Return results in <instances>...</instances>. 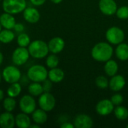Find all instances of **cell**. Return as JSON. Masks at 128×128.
<instances>
[{"instance_id":"obj_1","label":"cell","mask_w":128,"mask_h":128,"mask_svg":"<svg viewBox=\"0 0 128 128\" xmlns=\"http://www.w3.org/2000/svg\"><path fill=\"white\" fill-rule=\"evenodd\" d=\"M113 54L112 46L106 42H100L94 46L92 50V58L100 62H106L111 59Z\"/></svg>"},{"instance_id":"obj_2","label":"cell","mask_w":128,"mask_h":128,"mask_svg":"<svg viewBox=\"0 0 128 128\" xmlns=\"http://www.w3.org/2000/svg\"><path fill=\"white\" fill-rule=\"evenodd\" d=\"M28 50L30 56L35 58H43L46 57L50 51L48 44L40 40H34L30 43Z\"/></svg>"},{"instance_id":"obj_3","label":"cell","mask_w":128,"mask_h":128,"mask_svg":"<svg viewBox=\"0 0 128 128\" xmlns=\"http://www.w3.org/2000/svg\"><path fill=\"white\" fill-rule=\"evenodd\" d=\"M27 76L32 82H40L46 80L48 72L45 67L40 64H34L29 68L27 72Z\"/></svg>"},{"instance_id":"obj_4","label":"cell","mask_w":128,"mask_h":128,"mask_svg":"<svg viewBox=\"0 0 128 128\" xmlns=\"http://www.w3.org/2000/svg\"><path fill=\"white\" fill-rule=\"evenodd\" d=\"M26 8V0H3L2 8L4 12L15 14L23 11Z\"/></svg>"},{"instance_id":"obj_5","label":"cell","mask_w":128,"mask_h":128,"mask_svg":"<svg viewBox=\"0 0 128 128\" xmlns=\"http://www.w3.org/2000/svg\"><path fill=\"white\" fill-rule=\"evenodd\" d=\"M106 38L110 44L118 45L124 40V32L122 28L117 26H112L106 31Z\"/></svg>"},{"instance_id":"obj_6","label":"cell","mask_w":128,"mask_h":128,"mask_svg":"<svg viewBox=\"0 0 128 128\" xmlns=\"http://www.w3.org/2000/svg\"><path fill=\"white\" fill-rule=\"evenodd\" d=\"M2 76L5 82L8 83L12 84L20 81L21 78L20 70L15 66H8L6 67L2 72Z\"/></svg>"},{"instance_id":"obj_7","label":"cell","mask_w":128,"mask_h":128,"mask_svg":"<svg viewBox=\"0 0 128 128\" xmlns=\"http://www.w3.org/2000/svg\"><path fill=\"white\" fill-rule=\"evenodd\" d=\"M38 104L40 109L46 112H50L56 106V99L50 92H44L39 98Z\"/></svg>"},{"instance_id":"obj_8","label":"cell","mask_w":128,"mask_h":128,"mask_svg":"<svg viewBox=\"0 0 128 128\" xmlns=\"http://www.w3.org/2000/svg\"><path fill=\"white\" fill-rule=\"evenodd\" d=\"M29 55V52L26 47L20 46L14 51L12 54V62L17 66L22 65L28 60Z\"/></svg>"},{"instance_id":"obj_9","label":"cell","mask_w":128,"mask_h":128,"mask_svg":"<svg viewBox=\"0 0 128 128\" xmlns=\"http://www.w3.org/2000/svg\"><path fill=\"white\" fill-rule=\"evenodd\" d=\"M20 110L26 114L32 113L36 108V102L33 97L30 95H24L20 100Z\"/></svg>"},{"instance_id":"obj_10","label":"cell","mask_w":128,"mask_h":128,"mask_svg":"<svg viewBox=\"0 0 128 128\" xmlns=\"http://www.w3.org/2000/svg\"><path fill=\"white\" fill-rule=\"evenodd\" d=\"M98 6L100 11L106 16L115 14L118 9L115 0H100Z\"/></svg>"},{"instance_id":"obj_11","label":"cell","mask_w":128,"mask_h":128,"mask_svg":"<svg viewBox=\"0 0 128 128\" xmlns=\"http://www.w3.org/2000/svg\"><path fill=\"white\" fill-rule=\"evenodd\" d=\"M96 112L102 116H108L114 111V104L110 100L104 99L98 103L96 105Z\"/></svg>"},{"instance_id":"obj_12","label":"cell","mask_w":128,"mask_h":128,"mask_svg":"<svg viewBox=\"0 0 128 128\" xmlns=\"http://www.w3.org/2000/svg\"><path fill=\"white\" fill-rule=\"evenodd\" d=\"M74 124L76 128H91L93 126V121L89 116L80 114L75 118Z\"/></svg>"},{"instance_id":"obj_13","label":"cell","mask_w":128,"mask_h":128,"mask_svg":"<svg viewBox=\"0 0 128 128\" xmlns=\"http://www.w3.org/2000/svg\"><path fill=\"white\" fill-rule=\"evenodd\" d=\"M64 45H65L64 41L62 38L56 37L50 40L48 44V47H49V50L51 52H52L53 54H57L63 50Z\"/></svg>"},{"instance_id":"obj_14","label":"cell","mask_w":128,"mask_h":128,"mask_svg":"<svg viewBox=\"0 0 128 128\" xmlns=\"http://www.w3.org/2000/svg\"><path fill=\"white\" fill-rule=\"evenodd\" d=\"M125 84V79L121 75L116 74L115 76H112V79L109 82V87L113 92H119L124 88Z\"/></svg>"},{"instance_id":"obj_15","label":"cell","mask_w":128,"mask_h":128,"mask_svg":"<svg viewBox=\"0 0 128 128\" xmlns=\"http://www.w3.org/2000/svg\"><path fill=\"white\" fill-rule=\"evenodd\" d=\"M23 17L27 22L30 23H35L40 20V13L34 8H26L23 10Z\"/></svg>"},{"instance_id":"obj_16","label":"cell","mask_w":128,"mask_h":128,"mask_svg":"<svg viewBox=\"0 0 128 128\" xmlns=\"http://www.w3.org/2000/svg\"><path fill=\"white\" fill-rule=\"evenodd\" d=\"M15 125V117L10 112L0 115V127L2 128H13Z\"/></svg>"},{"instance_id":"obj_17","label":"cell","mask_w":128,"mask_h":128,"mask_svg":"<svg viewBox=\"0 0 128 128\" xmlns=\"http://www.w3.org/2000/svg\"><path fill=\"white\" fill-rule=\"evenodd\" d=\"M0 23L4 28L12 29L16 24V21L15 18L10 14L4 12L0 16Z\"/></svg>"},{"instance_id":"obj_18","label":"cell","mask_w":128,"mask_h":128,"mask_svg":"<svg viewBox=\"0 0 128 128\" xmlns=\"http://www.w3.org/2000/svg\"><path fill=\"white\" fill-rule=\"evenodd\" d=\"M15 124L19 128H28L31 125V120L28 114L20 113L15 117Z\"/></svg>"},{"instance_id":"obj_19","label":"cell","mask_w":128,"mask_h":128,"mask_svg":"<svg viewBox=\"0 0 128 128\" xmlns=\"http://www.w3.org/2000/svg\"><path fill=\"white\" fill-rule=\"evenodd\" d=\"M48 77L52 82L58 83L63 80L64 77V73L62 69L54 68L48 72Z\"/></svg>"},{"instance_id":"obj_20","label":"cell","mask_w":128,"mask_h":128,"mask_svg":"<svg viewBox=\"0 0 128 128\" xmlns=\"http://www.w3.org/2000/svg\"><path fill=\"white\" fill-rule=\"evenodd\" d=\"M116 55L121 61H126L128 59V45L124 43L118 44L116 50Z\"/></svg>"},{"instance_id":"obj_21","label":"cell","mask_w":128,"mask_h":128,"mask_svg":"<svg viewBox=\"0 0 128 128\" xmlns=\"http://www.w3.org/2000/svg\"><path fill=\"white\" fill-rule=\"evenodd\" d=\"M32 119L35 124H43L47 121V115L46 111L42 109L36 110L32 112Z\"/></svg>"},{"instance_id":"obj_22","label":"cell","mask_w":128,"mask_h":128,"mask_svg":"<svg viewBox=\"0 0 128 128\" xmlns=\"http://www.w3.org/2000/svg\"><path fill=\"white\" fill-rule=\"evenodd\" d=\"M118 70V65L114 60H108L104 65V71L109 76H115Z\"/></svg>"},{"instance_id":"obj_23","label":"cell","mask_w":128,"mask_h":128,"mask_svg":"<svg viewBox=\"0 0 128 128\" xmlns=\"http://www.w3.org/2000/svg\"><path fill=\"white\" fill-rule=\"evenodd\" d=\"M15 38V34L10 29H4L0 32V42L3 44H8L11 42Z\"/></svg>"},{"instance_id":"obj_24","label":"cell","mask_w":128,"mask_h":128,"mask_svg":"<svg viewBox=\"0 0 128 128\" xmlns=\"http://www.w3.org/2000/svg\"><path fill=\"white\" fill-rule=\"evenodd\" d=\"M22 91V86L21 84L17 82L12 83L10 87L7 90V94L9 97L11 98H16L17 97Z\"/></svg>"},{"instance_id":"obj_25","label":"cell","mask_w":128,"mask_h":128,"mask_svg":"<svg viewBox=\"0 0 128 128\" xmlns=\"http://www.w3.org/2000/svg\"><path fill=\"white\" fill-rule=\"evenodd\" d=\"M28 92L33 96H39L44 92L43 86L37 82H33L28 86Z\"/></svg>"},{"instance_id":"obj_26","label":"cell","mask_w":128,"mask_h":128,"mask_svg":"<svg viewBox=\"0 0 128 128\" xmlns=\"http://www.w3.org/2000/svg\"><path fill=\"white\" fill-rule=\"evenodd\" d=\"M114 113L116 117L118 120H126L128 118V110L123 106H117L114 109Z\"/></svg>"},{"instance_id":"obj_27","label":"cell","mask_w":128,"mask_h":128,"mask_svg":"<svg viewBox=\"0 0 128 128\" xmlns=\"http://www.w3.org/2000/svg\"><path fill=\"white\" fill-rule=\"evenodd\" d=\"M16 100L14 99V98L9 97L6 98L4 101H3V106L4 109L7 111V112H12L15 107H16Z\"/></svg>"},{"instance_id":"obj_28","label":"cell","mask_w":128,"mask_h":128,"mask_svg":"<svg viewBox=\"0 0 128 128\" xmlns=\"http://www.w3.org/2000/svg\"><path fill=\"white\" fill-rule=\"evenodd\" d=\"M17 44L20 46L26 47L30 44V38L26 33H20L17 37Z\"/></svg>"},{"instance_id":"obj_29","label":"cell","mask_w":128,"mask_h":128,"mask_svg":"<svg viewBox=\"0 0 128 128\" xmlns=\"http://www.w3.org/2000/svg\"><path fill=\"white\" fill-rule=\"evenodd\" d=\"M59 63V59L58 58V56H56V55H50L47 57L46 60V66L50 68H57L58 64Z\"/></svg>"},{"instance_id":"obj_30","label":"cell","mask_w":128,"mask_h":128,"mask_svg":"<svg viewBox=\"0 0 128 128\" xmlns=\"http://www.w3.org/2000/svg\"><path fill=\"white\" fill-rule=\"evenodd\" d=\"M109 82L110 81L107 80V78H106L104 76H99L95 80L96 86L101 89H105L107 87H109Z\"/></svg>"},{"instance_id":"obj_31","label":"cell","mask_w":128,"mask_h":128,"mask_svg":"<svg viewBox=\"0 0 128 128\" xmlns=\"http://www.w3.org/2000/svg\"><path fill=\"white\" fill-rule=\"evenodd\" d=\"M116 16L121 20L128 19V6H122L116 10Z\"/></svg>"},{"instance_id":"obj_32","label":"cell","mask_w":128,"mask_h":128,"mask_svg":"<svg viewBox=\"0 0 128 128\" xmlns=\"http://www.w3.org/2000/svg\"><path fill=\"white\" fill-rule=\"evenodd\" d=\"M112 103L114 104V106H119L122 104L124 98L123 96L120 94H115L114 95H112V97L111 98Z\"/></svg>"},{"instance_id":"obj_33","label":"cell","mask_w":128,"mask_h":128,"mask_svg":"<svg viewBox=\"0 0 128 128\" xmlns=\"http://www.w3.org/2000/svg\"><path fill=\"white\" fill-rule=\"evenodd\" d=\"M52 81L49 79V80H45L44 81H43V89H44V92H50V90L52 89Z\"/></svg>"},{"instance_id":"obj_34","label":"cell","mask_w":128,"mask_h":128,"mask_svg":"<svg viewBox=\"0 0 128 128\" xmlns=\"http://www.w3.org/2000/svg\"><path fill=\"white\" fill-rule=\"evenodd\" d=\"M14 29L16 32H18V33H22L25 28H24V26L22 24V23H16L14 27Z\"/></svg>"},{"instance_id":"obj_35","label":"cell","mask_w":128,"mask_h":128,"mask_svg":"<svg viewBox=\"0 0 128 128\" xmlns=\"http://www.w3.org/2000/svg\"><path fill=\"white\" fill-rule=\"evenodd\" d=\"M30 2H32V4L35 6H40L45 3L46 0H30Z\"/></svg>"},{"instance_id":"obj_36","label":"cell","mask_w":128,"mask_h":128,"mask_svg":"<svg viewBox=\"0 0 128 128\" xmlns=\"http://www.w3.org/2000/svg\"><path fill=\"white\" fill-rule=\"evenodd\" d=\"M20 80L21 84H23V86H24V85H26V84L28 83V82H29V78L28 77V76H24L23 77H21Z\"/></svg>"},{"instance_id":"obj_37","label":"cell","mask_w":128,"mask_h":128,"mask_svg":"<svg viewBox=\"0 0 128 128\" xmlns=\"http://www.w3.org/2000/svg\"><path fill=\"white\" fill-rule=\"evenodd\" d=\"M62 128H74V124H72L70 122H64L61 125Z\"/></svg>"},{"instance_id":"obj_38","label":"cell","mask_w":128,"mask_h":128,"mask_svg":"<svg viewBox=\"0 0 128 128\" xmlns=\"http://www.w3.org/2000/svg\"><path fill=\"white\" fill-rule=\"evenodd\" d=\"M4 96V92H3L2 89H0V101L3 100Z\"/></svg>"},{"instance_id":"obj_39","label":"cell","mask_w":128,"mask_h":128,"mask_svg":"<svg viewBox=\"0 0 128 128\" xmlns=\"http://www.w3.org/2000/svg\"><path fill=\"white\" fill-rule=\"evenodd\" d=\"M53 3H55V4H59L60 2H62V0H51Z\"/></svg>"},{"instance_id":"obj_40","label":"cell","mask_w":128,"mask_h":128,"mask_svg":"<svg viewBox=\"0 0 128 128\" xmlns=\"http://www.w3.org/2000/svg\"><path fill=\"white\" fill-rule=\"evenodd\" d=\"M2 62H3V55H2V53L0 52V65L2 64Z\"/></svg>"},{"instance_id":"obj_41","label":"cell","mask_w":128,"mask_h":128,"mask_svg":"<svg viewBox=\"0 0 128 128\" xmlns=\"http://www.w3.org/2000/svg\"><path fill=\"white\" fill-rule=\"evenodd\" d=\"M29 128H40V126H39V125H38V124H32V125H30V126H29Z\"/></svg>"},{"instance_id":"obj_42","label":"cell","mask_w":128,"mask_h":128,"mask_svg":"<svg viewBox=\"0 0 128 128\" xmlns=\"http://www.w3.org/2000/svg\"><path fill=\"white\" fill-rule=\"evenodd\" d=\"M2 31V25H1V23H0V32Z\"/></svg>"},{"instance_id":"obj_43","label":"cell","mask_w":128,"mask_h":128,"mask_svg":"<svg viewBox=\"0 0 128 128\" xmlns=\"http://www.w3.org/2000/svg\"><path fill=\"white\" fill-rule=\"evenodd\" d=\"M0 82H1V74H0Z\"/></svg>"},{"instance_id":"obj_44","label":"cell","mask_w":128,"mask_h":128,"mask_svg":"<svg viewBox=\"0 0 128 128\" xmlns=\"http://www.w3.org/2000/svg\"><path fill=\"white\" fill-rule=\"evenodd\" d=\"M127 128H128V125H127Z\"/></svg>"}]
</instances>
